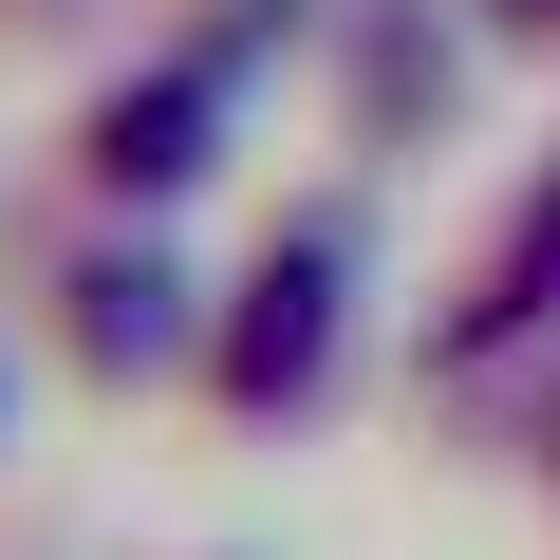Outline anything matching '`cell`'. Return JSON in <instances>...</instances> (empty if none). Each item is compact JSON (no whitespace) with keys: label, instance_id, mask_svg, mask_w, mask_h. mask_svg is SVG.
<instances>
[{"label":"cell","instance_id":"obj_1","mask_svg":"<svg viewBox=\"0 0 560 560\" xmlns=\"http://www.w3.org/2000/svg\"><path fill=\"white\" fill-rule=\"evenodd\" d=\"M337 224H300L261 280H243V318H224V411H318V374H337Z\"/></svg>","mask_w":560,"mask_h":560},{"label":"cell","instance_id":"obj_2","mask_svg":"<svg viewBox=\"0 0 560 560\" xmlns=\"http://www.w3.org/2000/svg\"><path fill=\"white\" fill-rule=\"evenodd\" d=\"M75 355H94V374H168V355H187V280H168L150 243L75 261Z\"/></svg>","mask_w":560,"mask_h":560},{"label":"cell","instance_id":"obj_3","mask_svg":"<svg viewBox=\"0 0 560 560\" xmlns=\"http://www.w3.org/2000/svg\"><path fill=\"white\" fill-rule=\"evenodd\" d=\"M523 20H560V0H523Z\"/></svg>","mask_w":560,"mask_h":560},{"label":"cell","instance_id":"obj_4","mask_svg":"<svg viewBox=\"0 0 560 560\" xmlns=\"http://www.w3.org/2000/svg\"><path fill=\"white\" fill-rule=\"evenodd\" d=\"M0 411H20V374H0Z\"/></svg>","mask_w":560,"mask_h":560}]
</instances>
